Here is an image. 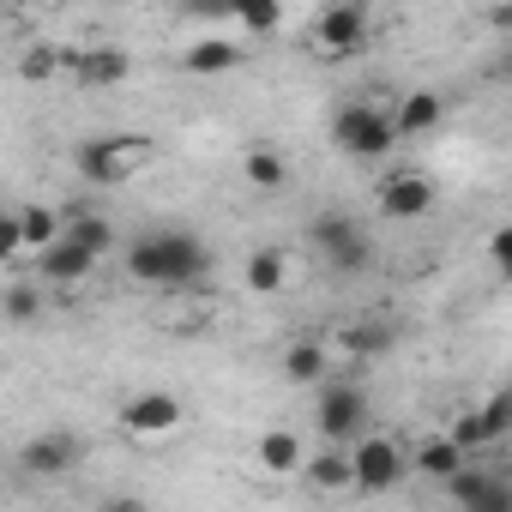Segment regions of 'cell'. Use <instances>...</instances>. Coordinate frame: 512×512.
I'll use <instances>...</instances> for the list:
<instances>
[{
    "label": "cell",
    "mask_w": 512,
    "mask_h": 512,
    "mask_svg": "<svg viewBox=\"0 0 512 512\" xmlns=\"http://www.w3.org/2000/svg\"><path fill=\"white\" fill-rule=\"evenodd\" d=\"M79 458H85V446H79L67 428L31 434V440L19 446V470H25V476H37V482H43V476H49V482H55V476H73V470H79Z\"/></svg>",
    "instance_id": "obj_13"
},
{
    "label": "cell",
    "mask_w": 512,
    "mask_h": 512,
    "mask_svg": "<svg viewBox=\"0 0 512 512\" xmlns=\"http://www.w3.org/2000/svg\"><path fill=\"white\" fill-rule=\"evenodd\" d=\"M446 428H452V434H458V440H464V446H470L476 458H482V452H494V446H500V440L512 434V386L488 392V398H482L476 410H458V416H452Z\"/></svg>",
    "instance_id": "obj_12"
},
{
    "label": "cell",
    "mask_w": 512,
    "mask_h": 512,
    "mask_svg": "<svg viewBox=\"0 0 512 512\" xmlns=\"http://www.w3.org/2000/svg\"><path fill=\"white\" fill-rule=\"evenodd\" d=\"M302 482L314 494H356V452L350 440H320L302 464Z\"/></svg>",
    "instance_id": "obj_16"
},
{
    "label": "cell",
    "mask_w": 512,
    "mask_h": 512,
    "mask_svg": "<svg viewBox=\"0 0 512 512\" xmlns=\"http://www.w3.org/2000/svg\"><path fill=\"white\" fill-rule=\"evenodd\" d=\"M314 434L320 440H362L368 434V392L350 374H332L314 386Z\"/></svg>",
    "instance_id": "obj_6"
},
{
    "label": "cell",
    "mask_w": 512,
    "mask_h": 512,
    "mask_svg": "<svg viewBox=\"0 0 512 512\" xmlns=\"http://www.w3.org/2000/svg\"><path fill=\"white\" fill-rule=\"evenodd\" d=\"M482 25H488V31H512V0H488V7H482Z\"/></svg>",
    "instance_id": "obj_30"
},
{
    "label": "cell",
    "mask_w": 512,
    "mask_h": 512,
    "mask_svg": "<svg viewBox=\"0 0 512 512\" xmlns=\"http://www.w3.org/2000/svg\"><path fill=\"white\" fill-rule=\"evenodd\" d=\"M247 464L260 470L266 482H290V476H302V464H308V440H302L296 428H266L260 440H253Z\"/></svg>",
    "instance_id": "obj_14"
},
{
    "label": "cell",
    "mask_w": 512,
    "mask_h": 512,
    "mask_svg": "<svg viewBox=\"0 0 512 512\" xmlns=\"http://www.w3.org/2000/svg\"><path fill=\"white\" fill-rule=\"evenodd\" d=\"M506 470H512V464H506Z\"/></svg>",
    "instance_id": "obj_32"
},
{
    "label": "cell",
    "mask_w": 512,
    "mask_h": 512,
    "mask_svg": "<svg viewBox=\"0 0 512 512\" xmlns=\"http://www.w3.org/2000/svg\"><path fill=\"white\" fill-rule=\"evenodd\" d=\"M338 344L332 338H296L284 356H278V374H284V386H326L332 374H338Z\"/></svg>",
    "instance_id": "obj_15"
},
{
    "label": "cell",
    "mask_w": 512,
    "mask_h": 512,
    "mask_svg": "<svg viewBox=\"0 0 512 512\" xmlns=\"http://www.w3.org/2000/svg\"><path fill=\"white\" fill-rule=\"evenodd\" d=\"M127 278L145 290H193L211 278V247L193 229H145L127 241Z\"/></svg>",
    "instance_id": "obj_1"
},
{
    "label": "cell",
    "mask_w": 512,
    "mask_h": 512,
    "mask_svg": "<svg viewBox=\"0 0 512 512\" xmlns=\"http://www.w3.org/2000/svg\"><path fill=\"white\" fill-rule=\"evenodd\" d=\"M500 284H512V266H500Z\"/></svg>",
    "instance_id": "obj_31"
},
{
    "label": "cell",
    "mask_w": 512,
    "mask_h": 512,
    "mask_svg": "<svg viewBox=\"0 0 512 512\" xmlns=\"http://www.w3.org/2000/svg\"><path fill=\"white\" fill-rule=\"evenodd\" d=\"M187 428V404L163 386H145V392H127L115 404V434L133 440V446H163Z\"/></svg>",
    "instance_id": "obj_4"
},
{
    "label": "cell",
    "mask_w": 512,
    "mask_h": 512,
    "mask_svg": "<svg viewBox=\"0 0 512 512\" xmlns=\"http://www.w3.org/2000/svg\"><path fill=\"white\" fill-rule=\"evenodd\" d=\"M67 229H73L85 247H97V253L115 247V223H109V217H91V211H85V217H67Z\"/></svg>",
    "instance_id": "obj_28"
},
{
    "label": "cell",
    "mask_w": 512,
    "mask_h": 512,
    "mask_svg": "<svg viewBox=\"0 0 512 512\" xmlns=\"http://www.w3.org/2000/svg\"><path fill=\"white\" fill-rule=\"evenodd\" d=\"M482 260L500 272V266H512V223H494L488 229V241H482Z\"/></svg>",
    "instance_id": "obj_29"
},
{
    "label": "cell",
    "mask_w": 512,
    "mask_h": 512,
    "mask_svg": "<svg viewBox=\"0 0 512 512\" xmlns=\"http://www.w3.org/2000/svg\"><path fill=\"white\" fill-rule=\"evenodd\" d=\"M290 284H296V260L284 247H253L247 260H241V290L247 296H290Z\"/></svg>",
    "instance_id": "obj_17"
},
{
    "label": "cell",
    "mask_w": 512,
    "mask_h": 512,
    "mask_svg": "<svg viewBox=\"0 0 512 512\" xmlns=\"http://www.w3.org/2000/svg\"><path fill=\"white\" fill-rule=\"evenodd\" d=\"M476 452L452 434V428H440V434H422L416 446H410V464H416V476H428V482H452L464 464H470Z\"/></svg>",
    "instance_id": "obj_20"
},
{
    "label": "cell",
    "mask_w": 512,
    "mask_h": 512,
    "mask_svg": "<svg viewBox=\"0 0 512 512\" xmlns=\"http://www.w3.org/2000/svg\"><path fill=\"white\" fill-rule=\"evenodd\" d=\"M97 266H103V253H97V247H85L73 229H67L61 241H49L37 260H31V272L43 278V290H79V284H91V278H97Z\"/></svg>",
    "instance_id": "obj_11"
},
{
    "label": "cell",
    "mask_w": 512,
    "mask_h": 512,
    "mask_svg": "<svg viewBox=\"0 0 512 512\" xmlns=\"http://www.w3.org/2000/svg\"><path fill=\"white\" fill-rule=\"evenodd\" d=\"M199 19H229L247 37H272L284 25V0H193Z\"/></svg>",
    "instance_id": "obj_18"
},
{
    "label": "cell",
    "mask_w": 512,
    "mask_h": 512,
    "mask_svg": "<svg viewBox=\"0 0 512 512\" xmlns=\"http://www.w3.org/2000/svg\"><path fill=\"white\" fill-rule=\"evenodd\" d=\"M452 506H470V512H512V470L506 464H482L470 458L452 482H440Z\"/></svg>",
    "instance_id": "obj_10"
},
{
    "label": "cell",
    "mask_w": 512,
    "mask_h": 512,
    "mask_svg": "<svg viewBox=\"0 0 512 512\" xmlns=\"http://www.w3.org/2000/svg\"><path fill=\"white\" fill-rule=\"evenodd\" d=\"M241 181L253 193H284L290 187V157L278 145H247L241 151Z\"/></svg>",
    "instance_id": "obj_23"
},
{
    "label": "cell",
    "mask_w": 512,
    "mask_h": 512,
    "mask_svg": "<svg viewBox=\"0 0 512 512\" xmlns=\"http://www.w3.org/2000/svg\"><path fill=\"white\" fill-rule=\"evenodd\" d=\"M434 205H440V187H434V175H422V169H392V175L374 187V211H380L386 223H422Z\"/></svg>",
    "instance_id": "obj_9"
},
{
    "label": "cell",
    "mask_w": 512,
    "mask_h": 512,
    "mask_svg": "<svg viewBox=\"0 0 512 512\" xmlns=\"http://www.w3.org/2000/svg\"><path fill=\"white\" fill-rule=\"evenodd\" d=\"M127 73H133V61H127V49H115V43H91V49H73V85H85V91H115V85H127Z\"/></svg>",
    "instance_id": "obj_19"
},
{
    "label": "cell",
    "mask_w": 512,
    "mask_h": 512,
    "mask_svg": "<svg viewBox=\"0 0 512 512\" xmlns=\"http://www.w3.org/2000/svg\"><path fill=\"white\" fill-rule=\"evenodd\" d=\"M392 338H398V332H392L386 320H374V326H344L332 344H338V356H356V362H368V356H386V350H392Z\"/></svg>",
    "instance_id": "obj_26"
},
{
    "label": "cell",
    "mask_w": 512,
    "mask_h": 512,
    "mask_svg": "<svg viewBox=\"0 0 512 512\" xmlns=\"http://www.w3.org/2000/svg\"><path fill=\"white\" fill-rule=\"evenodd\" d=\"M332 145L356 163H386L398 151V127H392V109L380 103H338L332 109Z\"/></svg>",
    "instance_id": "obj_3"
},
{
    "label": "cell",
    "mask_w": 512,
    "mask_h": 512,
    "mask_svg": "<svg viewBox=\"0 0 512 512\" xmlns=\"http://www.w3.org/2000/svg\"><path fill=\"white\" fill-rule=\"evenodd\" d=\"M37 284H43V278H37ZM37 284H25V278L7 284V326H31V320H37V308H43Z\"/></svg>",
    "instance_id": "obj_27"
},
{
    "label": "cell",
    "mask_w": 512,
    "mask_h": 512,
    "mask_svg": "<svg viewBox=\"0 0 512 512\" xmlns=\"http://www.w3.org/2000/svg\"><path fill=\"white\" fill-rule=\"evenodd\" d=\"M350 452H356V494H392L404 476H416L410 452L392 434H362Z\"/></svg>",
    "instance_id": "obj_8"
},
{
    "label": "cell",
    "mask_w": 512,
    "mask_h": 512,
    "mask_svg": "<svg viewBox=\"0 0 512 512\" xmlns=\"http://www.w3.org/2000/svg\"><path fill=\"white\" fill-rule=\"evenodd\" d=\"M67 73H73V49L67 43H49V37L25 43V55H19V79L25 85H49V79H67Z\"/></svg>",
    "instance_id": "obj_24"
},
{
    "label": "cell",
    "mask_w": 512,
    "mask_h": 512,
    "mask_svg": "<svg viewBox=\"0 0 512 512\" xmlns=\"http://www.w3.org/2000/svg\"><path fill=\"white\" fill-rule=\"evenodd\" d=\"M13 217H19V235H25V253H31V260H37L49 241H61V235H67V217H61L55 205H19Z\"/></svg>",
    "instance_id": "obj_25"
},
{
    "label": "cell",
    "mask_w": 512,
    "mask_h": 512,
    "mask_svg": "<svg viewBox=\"0 0 512 512\" xmlns=\"http://www.w3.org/2000/svg\"><path fill=\"white\" fill-rule=\"evenodd\" d=\"M368 0H332V7H320L314 13V25H308V49L320 55V61H350V55H362L368 49Z\"/></svg>",
    "instance_id": "obj_5"
},
{
    "label": "cell",
    "mask_w": 512,
    "mask_h": 512,
    "mask_svg": "<svg viewBox=\"0 0 512 512\" xmlns=\"http://www.w3.org/2000/svg\"><path fill=\"white\" fill-rule=\"evenodd\" d=\"M151 157H157L151 133H109V139H85L73 151V163H79V175L91 187H127L133 175H145Z\"/></svg>",
    "instance_id": "obj_2"
},
{
    "label": "cell",
    "mask_w": 512,
    "mask_h": 512,
    "mask_svg": "<svg viewBox=\"0 0 512 512\" xmlns=\"http://www.w3.org/2000/svg\"><path fill=\"white\" fill-rule=\"evenodd\" d=\"M308 241L320 247V260H326L338 278H356V272H368V260H374V241H368V229H362L350 211H320V217L308 223Z\"/></svg>",
    "instance_id": "obj_7"
},
{
    "label": "cell",
    "mask_w": 512,
    "mask_h": 512,
    "mask_svg": "<svg viewBox=\"0 0 512 512\" xmlns=\"http://www.w3.org/2000/svg\"><path fill=\"white\" fill-rule=\"evenodd\" d=\"M247 61V43H229V37H199L187 55H181V73L187 79H223Z\"/></svg>",
    "instance_id": "obj_21"
},
{
    "label": "cell",
    "mask_w": 512,
    "mask_h": 512,
    "mask_svg": "<svg viewBox=\"0 0 512 512\" xmlns=\"http://www.w3.org/2000/svg\"><path fill=\"white\" fill-rule=\"evenodd\" d=\"M440 121H446V97H440V91H404L398 109H392L398 139H428Z\"/></svg>",
    "instance_id": "obj_22"
}]
</instances>
